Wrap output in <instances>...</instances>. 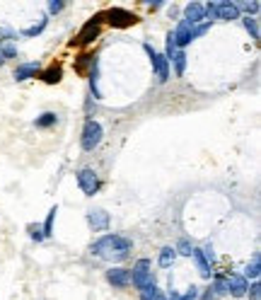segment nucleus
<instances>
[{
  "label": "nucleus",
  "instance_id": "nucleus-1",
  "mask_svg": "<svg viewBox=\"0 0 261 300\" xmlns=\"http://www.w3.org/2000/svg\"><path fill=\"white\" fill-rule=\"evenodd\" d=\"M130 252V240L121 235H104L92 245V254L102 256L107 262H123Z\"/></svg>",
  "mask_w": 261,
  "mask_h": 300
},
{
  "label": "nucleus",
  "instance_id": "nucleus-2",
  "mask_svg": "<svg viewBox=\"0 0 261 300\" xmlns=\"http://www.w3.org/2000/svg\"><path fill=\"white\" fill-rule=\"evenodd\" d=\"M206 10V17H215V20H237L239 17V3H208L203 5Z\"/></svg>",
  "mask_w": 261,
  "mask_h": 300
},
{
  "label": "nucleus",
  "instance_id": "nucleus-3",
  "mask_svg": "<svg viewBox=\"0 0 261 300\" xmlns=\"http://www.w3.org/2000/svg\"><path fill=\"white\" fill-rule=\"evenodd\" d=\"M152 264L150 259H138L136 264H133V274H130V281H133V286L138 290L148 288V286H152L155 283V276H152Z\"/></svg>",
  "mask_w": 261,
  "mask_h": 300
},
{
  "label": "nucleus",
  "instance_id": "nucleus-4",
  "mask_svg": "<svg viewBox=\"0 0 261 300\" xmlns=\"http://www.w3.org/2000/svg\"><path fill=\"white\" fill-rule=\"evenodd\" d=\"M104 138V131H102V123L99 121H87L85 128H82V150H95Z\"/></svg>",
  "mask_w": 261,
  "mask_h": 300
},
{
  "label": "nucleus",
  "instance_id": "nucleus-5",
  "mask_svg": "<svg viewBox=\"0 0 261 300\" xmlns=\"http://www.w3.org/2000/svg\"><path fill=\"white\" fill-rule=\"evenodd\" d=\"M77 187L85 191L87 196H95L99 189V177L97 172L92 169V167H85V169H80L77 172Z\"/></svg>",
  "mask_w": 261,
  "mask_h": 300
},
{
  "label": "nucleus",
  "instance_id": "nucleus-6",
  "mask_svg": "<svg viewBox=\"0 0 261 300\" xmlns=\"http://www.w3.org/2000/svg\"><path fill=\"white\" fill-rule=\"evenodd\" d=\"M104 17L109 20V24H111V27H119V29H123V27H130V24L136 22L133 12L123 10V8H111L109 12H104Z\"/></svg>",
  "mask_w": 261,
  "mask_h": 300
},
{
  "label": "nucleus",
  "instance_id": "nucleus-7",
  "mask_svg": "<svg viewBox=\"0 0 261 300\" xmlns=\"http://www.w3.org/2000/svg\"><path fill=\"white\" fill-rule=\"evenodd\" d=\"M145 51L150 54V61H152V68H155V75L160 82L169 78V61L164 58V54H157V51H152L150 46H145Z\"/></svg>",
  "mask_w": 261,
  "mask_h": 300
},
{
  "label": "nucleus",
  "instance_id": "nucleus-8",
  "mask_svg": "<svg viewBox=\"0 0 261 300\" xmlns=\"http://www.w3.org/2000/svg\"><path fill=\"white\" fill-rule=\"evenodd\" d=\"M102 20H104V15H97L95 20H90V22L82 27L77 44H92V41H95V39L99 36V24H102Z\"/></svg>",
  "mask_w": 261,
  "mask_h": 300
},
{
  "label": "nucleus",
  "instance_id": "nucleus-9",
  "mask_svg": "<svg viewBox=\"0 0 261 300\" xmlns=\"http://www.w3.org/2000/svg\"><path fill=\"white\" fill-rule=\"evenodd\" d=\"M225 283H228L230 295H235V298L247 295V278L244 276H239V274H230V276H225Z\"/></svg>",
  "mask_w": 261,
  "mask_h": 300
},
{
  "label": "nucleus",
  "instance_id": "nucleus-10",
  "mask_svg": "<svg viewBox=\"0 0 261 300\" xmlns=\"http://www.w3.org/2000/svg\"><path fill=\"white\" fill-rule=\"evenodd\" d=\"M172 34H174V41H177V49H184L186 44L194 41V27L189 22H182L177 27V32H172Z\"/></svg>",
  "mask_w": 261,
  "mask_h": 300
},
{
  "label": "nucleus",
  "instance_id": "nucleus-11",
  "mask_svg": "<svg viewBox=\"0 0 261 300\" xmlns=\"http://www.w3.org/2000/svg\"><path fill=\"white\" fill-rule=\"evenodd\" d=\"M107 281L114 286V288H126V286L130 283V271H126V269H109Z\"/></svg>",
  "mask_w": 261,
  "mask_h": 300
},
{
  "label": "nucleus",
  "instance_id": "nucleus-12",
  "mask_svg": "<svg viewBox=\"0 0 261 300\" xmlns=\"http://www.w3.org/2000/svg\"><path fill=\"white\" fill-rule=\"evenodd\" d=\"M184 22H189L191 27H196V24L201 22L203 17H206V10H203V3H189L184 8Z\"/></svg>",
  "mask_w": 261,
  "mask_h": 300
},
{
  "label": "nucleus",
  "instance_id": "nucleus-13",
  "mask_svg": "<svg viewBox=\"0 0 261 300\" xmlns=\"http://www.w3.org/2000/svg\"><path fill=\"white\" fill-rule=\"evenodd\" d=\"M87 223L92 230H109V216L107 211H90L87 213Z\"/></svg>",
  "mask_w": 261,
  "mask_h": 300
},
{
  "label": "nucleus",
  "instance_id": "nucleus-14",
  "mask_svg": "<svg viewBox=\"0 0 261 300\" xmlns=\"http://www.w3.org/2000/svg\"><path fill=\"white\" fill-rule=\"evenodd\" d=\"M39 73H41L39 63H24V66H20L15 70V80H27V78H32V75H39Z\"/></svg>",
  "mask_w": 261,
  "mask_h": 300
},
{
  "label": "nucleus",
  "instance_id": "nucleus-15",
  "mask_svg": "<svg viewBox=\"0 0 261 300\" xmlns=\"http://www.w3.org/2000/svg\"><path fill=\"white\" fill-rule=\"evenodd\" d=\"M169 61H174V73H177V75H184V70H186V54H184V49H179V51H177Z\"/></svg>",
  "mask_w": 261,
  "mask_h": 300
},
{
  "label": "nucleus",
  "instance_id": "nucleus-16",
  "mask_svg": "<svg viewBox=\"0 0 261 300\" xmlns=\"http://www.w3.org/2000/svg\"><path fill=\"white\" fill-rule=\"evenodd\" d=\"M174 259H177V249H172V247H162V252H160V267L169 269L174 264Z\"/></svg>",
  "mask_w": 261,
  "mask_h": 300
},
{
  "label": "nucleus",
  "instance_id": "nucleus-17",
  "mask_svg": "<svg viewBox=\"0 0 261 300\" xmlns=\"http://www.w3.org/2000/svg\"><path fill=\"white\" fill-rule=\"evenodd\" d=\"M61 75H63V70H61V66H51L49 70H44L41 78L46 85H54V82H58L61 80Z\"/></svg>",
  "mask_w": 261,
  "mask_h": 300
},
{
  "label": "nucleus",
  "instance_id": "nucleus-18",
  "mask_svg": "<svg viewBox=\"0 0 261 300\" xmlns=\"http://www.w3.org/2000/svg\"><path fill=\"white\" fill-rule=\"evenodd\" d=\"M191 256L196 259V264H198V269H201V274H203V276H210V264H208V259L203 256V252H201V249H194Z\"/></svg>",
  "mask_w": 261,
  "mask_h": 300
},
{
  "label": "nucleus",
  "instance_id": "nucleus-19",
  "mask_svg": "<svg viewBox=\"0 0 261 300\" xmlns=\"http://www.w3.org/2000/svg\"><path fill=\"white\" fill-rule=\"evenodd\" d=\"M141 300H167V298H164L162 293H160V288L152 283V286H148V288L141 290Z\"/></svg>",
  "mask_w": 261,
  "mask_h": 300
},
{
  "label": "nucleus",
  "instance_id": "nucleus-20",
  "mask_svg": "<svg viewBox=\"0 0 261 300\" xmlns=\"http://www.w3.org/2000/svg\"><path fill=\"white\" fill-rule=\"evenodd\" d=\"M259 274H261V259H259V254H254L251 264L244 269V278H259Z\"/></svg>",
  "mask_w": 261,
  "mask_h": 300
},
{
  "label": "nucleus",
  "instance_id": "nucleus-21",
  "mask_svg": "<svg viewBox=\"0 0 261 300\" xmlns=\"http://www.w3.org/2000/svg\"><path fill=\"white\" fill-rule=\"evenodd\" d=\"M242 22H244V29L249 32L251 39H259V24H256V17H242Z\"/></svg>",
  "mask_w": 261,
  "mask_h": 300
},
{
  "label": "nucleus",
  "instance_id": "nucleus-22",
  "mask_svg": "<svg viewBox=\"0 0 261 300\" xmlns=\"http://www.w3.org/2000/svg\"><path fill=\"white\" fill-rule=\"evenodd\" d=\"M196 295H198V288H196V286H191V288L186 290L184 295H179V293L169 290V300H196Z\"/></svg>",
  "mask_w": 261,
  "mask_h": 300
},
{
  "label": "nucleus",
  "instance_id": "nucleus-23",
  "mask_svg": "<svg viewBox=\"0 0 261 300\" xmlns=\"http://www.w3.org/2000/svg\"><path fill=\"white\" fill-rule=\"evenodd\" d=\"M34 123H36L39 128H49V126H54V123H56V114L46 111V114H41V116H39V119H36Z\"/></svg>",
  "mask_w": 261,
  "mask_h": 300
},
{
  "label": "nucleus",
  "instance_id": "nucleus-24",
  "mask_svg": "<svg viewBox=\"0 0 261 300\" xmlns=\"http://www.w3.org/2000/svg\"><path fill=\"white\" fill-rule=\"evenodd\" d=\"M56 211H58V208H51V211H49V216H46V221H44V237H49V235L54 233V218H56Z\"/></svg>",
  "mask_w": 261,
  "mask_h": 300
},
{
  "label": "nucleus",
  "instance_id": "nucleus-25",
  "mask_svg": "<svg viewBox=\"0 0 261 300\" xmlns=\"http://www.w3.org/2000/svg\"><path fill=\"white\" fill-rule=\"evenodd\" d=\"M213 295H225L228 293V283H225V278H215V283H213Z\"/></svg>",
  "mask_w": 261,
  "mask_h": 300
},
{
  "label": "nucleus",
  "instance_id": "nucleus-26",
  "mask_svg": "<svg viewBox=\"0 0 261 300\" xmlns=\"http://www.w3.org/2000/svg\"><path fill=\"white\" fill-rule=\"evenodd\" d=\"M177 51H179V49H177V41H174V34H169V36H167V54H164V58L169 61Z\"/></svg>",
  "mask_w": 261,
  "mask_h": 300
},
{
  "label": "nucleus",
  "instance_id": "nucleus-27",
  "mask_svg": "<svg viewBox=\"0 0 261 300\" xmlns=\"http://www.w3.org/2000/svg\"><path fill=\"white\" fill-rule=\"evenodd\" d=\"M44 27H46V17H44L39 24H34V27H29V29H24V36H36V34H41Z\"/></svg>",
  "mask_w": 261,
  "mask_h": 300
},
{
  "label": "nucleus",
  "instance_id": "nucleus-28",
  "mask_svg": "<svg viewBox=\"0 0 261 300\" xmlns=\"http://www.w3.org/2000/svg\"><path fill=\"white\" fill-rule=\"evenodd\" d=\"M0 54H3V58H15V56H17V49H15L12 44H3Z\"/></svg>",
  "mask_w": 261,
  "mask_h": 300
},
{
  "label": "nucleus",
  "instance_id": "nucleus-29",
  "mask_svg": "<svg viewBox=\"0 0 261 300\" xmlns=\"http://www.w3.org/2000/svg\"><path fill=\"white\" fill-rule=\"evenodd\" d=\"M177 249H179V254H184V256H191V252H194V247L189 245L186 240H179V245H177Z\"/></svg>",
  "mask_w": 261,
  "mask_h": 300
},
{
  "label": "nucleus",
  "instance_id": "nucleus-30",
  "mask_svg": "<svg viewBox=\"0 0 261 300\" xmlns=\"http://www.w3.org/2000/svg\"><path fill=\"white\" fill-rule=\"evenodd\" d=\"M247 290H249V298H251V300H259V295H261V286L256 283V281H254L251 286H247Z\"/></svg>",
  "mask_w": 261,
  "mask_h": 300
},
{
  "label": "nucleus",
  "instance_id": "nucleus-31",
  "mask_svg": "<svg viewBox=\"0 0 261 300\" xmlns=\"http://www.w3.org/2000/svg\"><path fill=\"white\" fill-rule=\"evenodd\" d=\"M63 8H65V3H61V0H51V3H49V12H51V15H58Z\"/></svg>",
  "mask_w": 261,
  "mask_h": 300
},
{
  "label": "nucleus",
  "instance_id": "nucleus-32",
  "mask_svg": "<svg viewBox=\"0 0 261 300\" xmlns=\"http://www.w3.org/2000/svg\"><path fill=\"white\" fill-rule=\"evenodd\" d=\"M242 8L247 12H251V15H256V12H259V3H244V5H239V10H242Z\"/></svg>",
  "mask_w": 261,
  "mask_h": 300
},
{
  "label": "nucleus",
  "instance_id": "nucleus-33",
  "mask_svg": "<svg viewBox=\"0 0 261 300\" xmlns=\"http://www.w3.org/2000/svg\"><path fill=\"white\" fill-rule=\"evenodd\" d=\"M3 63H5V58H3V54H0V66H3Z\"/></svg>",
  "mask_w": 261,
  "mask_h": 300
}]
</instances>
